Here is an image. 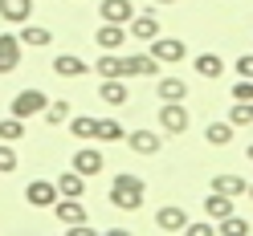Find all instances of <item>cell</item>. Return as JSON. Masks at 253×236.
<instances>
[{"mask_svg": "<svg viewBox=\"0 0 253 236\" xmlns=\"http://www.w3.org/2000/svg\"><path fill=\"white\" fill-rule=\"evenodd\" d=\"M98 98H102L106 106H123V102H131V94H126L123 77H102V90H98Z\"/></svg>", "mask_w": 253, "mask_h": 236, "instance_id": "15", "label": "cell"}, {"mask_svg": "<svg viewBox=\"0 0 253 236\" xmlns=\"http://www.w3.org/2000/svg\"><path fill=\"white\" fill-rule=\"evenodd\" d=\"M245 232H249V224L241 216H225L220 220V236H245Z\"/></svg>", "mask_w": 253, "mask_h": 236, "instance_id": "31", "label": "cell"}, {"mask_svg": "<svg viewBox=\"0 0 253 236\" xmlns=\"http://www.w3.org/2000/svg\"><path fill=\"white\" fill-rule=\"evenodd\" d=\"M192 66H196V73H200V77H209V82H216V77L225 73V61H220L216 53H200Z\"/></svg>", "mask_w": 253, "mask_h": 236, "instance_id": "21", "label": "cell"}, {"mask_svg": "<svg viewBox=\"0 0 253 236\" xmlns=\"http://www.w3.org/2000/svg\"><path fill=\"white\" fill-rule=\"evenodd\" d=\"M229 122H233V127H253V102H233Z\"/></svg>", "mask_w": 253, "mask_h": 236, "instance_id": "30", "label": "cell"}, {"mask_svg": "<svg viewBox=\"0 0 253 236\" xmlns=\"http://www.w3.org/2000/svg\"><path fill=\"white\" fill-rule=\"evenodd\" d=\"M21 159H17V151H12V143H4L0 138V171H17Z\"/></svg>", "mask_w": 253, "mask_h": 236, "instance_id": "32", "label": "cell"}, {"mask_svg": "<svg viewBox=\"0 0 253 236\" xmlns=\"http://www.w3.org/2000/svg\"><path fill=\"white\" fill-rule=\"evenodd\" d=\"M98 17H102V21H115V25H126V21L135 17V4H131V0H102V4H98Z\"/></svg>", "mask_w": 253, "mask_h": 236, "instance_id": "10", "label": "cell"}, {"mask_svg": "<svg viewBox=\"0 0 253 236\" xmlns=\"http://www.w3.org/2000/svg\"><path fill=\"white\" fill-rule=\"evenodd\" d=\"M126 37H131V33H126V25H115V21H102V29L94 33V41L102 45V53H119Z\"/></svg>", "mask_w": 253, "mask_h": 236, "instance_id": "5", "label": "cell"}, {"mask_svg": "<svg viewBox=\"0 0 253 236\" xmlns=\"http://www.w3.org/2000/svg\"><path fill=\"white\" fill-rule=\"evenodd\" d=\"M245 187L249 183L241 175H212V192H220V196H233L237 200V196H245Z\"/></svg>", "mask_w": 253, "mask_h": 236, "instance_id": "22", "label": "cell"}, {"mask_svg": "<svg viewBox=\"0 0 253 236\" xmlns=\"http://www.w3.org/2000/svg\"><path fill=\"white\" fill-rule=\"evenodd\" d=\"M233 98L237 102H253V77H241V82L233 86Z\"/></svg>", "mask_w": 253, "mask_h": 236, "instance_id": "33", "label": "cell"}, {"mask_svg": "<svg viewBox=\"0 0 253 236\" xmlns=\"http://www.w3.org/2000/svg\"><path fill=\"white\" fill-rule=\"evenodd\" d=\"M151 4H176V0H151Z\"/></svg>", "mask_w": 253, "mask_h": 236, "instance_id": "36", "label": "cell"}, {"mask_svg": "<svg viewBox=\"0 0 253 236\" xmlns=\"http://www.w3.org/2000/svg\"><path fill=\"white\" fill-rule=\"evenodd\" d=\"M155 94H160V102H184L188 98V82H180V77H160Z\"/></svg>", "mask_w": 253, "mask_h": 236, "instance_id": "17", "label": "cell"}, {"mask_svg": "<svg viewBox=\"0 0 253 236\" xmlns=\"http://www.w3.org/2000/svg\"><path fill=\"white\" fill-rule=\"evenodd\" d=\"M188 122H192V114H188L184 102H164V106H160V127H164V135H184Z\"/></svg>", "mask_w": 253, "mask_h": 236, "instance_id": "2", "label": "cell"}, {"mask_svg": "<svg viewBox=\"0 0 253 236\" xmlns=\"http://www.w3.org/2000/svg\"><path fill=\"white\" fill-rule=\"evenodd\" d=\"M94 69H98L102 77H126V66H123V57H119V53H102Z\"/></svg>", "mask_w": 253, "mask_h": 236, "instance_id": "24", "label": "cell"}, {"mask_svg": "<svg viewBox=\"0 0 253 236\" xmlns=\"http://www.w3.org/2000/svg\"><path fill=\"white\" fill-rule=\"evenodd\" d=\"M245 196H253V183H249V187H245Z\"/></svg>", "mask_w": 253, "mask_h": 236, "instance_id": "38", "label": "cell"}, {"mask_svg": "<svg viewBox=\"0 0 253 236\" xmlns=\"http://www.w3.org/2000/svg\"><path fill=\"white\" fill-rule=\"evenodd\" d=\"M53 212H57V220H61L66 228H74V224H86V203H82V200H74V196H57Z\"/></svg>", "mask_w": 253, "mask_h": 236, "instance_id": "3", "label": "cell"}, {"mask_svg": "<svg viewBox=\"0 0 253 236\" xmlns=\"http://www.w3.org/2000/svg\"><path fill=\"white\" fill-rule=\"evenodd\" d=\"M102 167H106V159H102V151H94V147H82L74 155V171L78 175H98Z\"/></svg>", "mask_w": 253, "mask_h": 236, "instance_id": "11", "label": "cell"}, {"mask_svg": "<svg viewBox=\"0 0 253 236\" xmlns=\"http://www.w3.org/2000/svg\"><path fill=\"white\" fill-rule=\"evenodd\" d=\"M151 57L160 66H171V61L184 57V41L180 37H151Z\"/></svg>", "mask_w": 253, "mask_h": 236, "instance_id": "6", "label": "cell"}, {"mask_svg": "<svg viewBox=\"0 0 253 236\" xmlns=\"http://www.w3.org/2000/svg\"><path fill=\"white\" fill-rule=\"evenodd\" d=\"M57 196H74V200H82V196H86V175H78V171H66V175H57Z\"/></svg>", "mask_w": 253, "mask_h": 236, "instance_id": "19", "label": "cell"}, {"mask_svg": "<svg viewBox=\"0 0 253 236\" xmlns=\"http://www.w3.org/2000/svg\"><path fill=\"white\" fill-rule=\"evenodd\" d=\"M212 147H229L233 143V122H209V131H204Z\"/></svg>", "mask_w": 253, "mask_h": 236, "instance_id": "25", "label": "cell"}, {"mask_svg": "<svg viewBox=\"0 0 253 236\" xmlns=\"http://www.w3.org/2000/svg\"><path fill=\"white\" fill-rule=\"evenodd\" d=\"M45 122L49 127H61V122H70V102H45Z\"/></svg>", "mask_w": 253, "mask_h": 236, "instance_id": "27", "label": "cell"}, {"mask_svg": "<svg viewBox=\"0 0 253 236\" xmlns=\"http://www.w3.org/2000/svg\"><path fill=\"white\" fill-rule=\"evenodd\" d=\"M184 232L188 236H212V224H209V220H196V224H188Z\"/></svg>", "mask_w": 253, "mask_h": 236, "instance_id": "34", "label": "cell"}, {"mask_svg": "<svg viewBox=\"0 0 253 236\" xmlns=\"http://www.w3.org/2000/svg\"><path fill=\"white\" fill-rule=\"evenodd\" d=\"M241 77H253V53H245V57H237V66H233Z\"/></svg>", "mask_w": 253, "mask_h": 236, "instance_id": "35", "label": "cell"}, {"mask_svg": "<svg viewBox=\"0 0 253 236\" xmlns=\"http://www.w3.org/2000/svg\"><path fill=\"white\" fill-rule=\"evenodd\" d=\"M17 66H21V37L0 33V73H12Z\"/></svg>", "mask_w": 253, "mask_h": 236, "instance_id": "9", "label": "cell"}, {"mask_svg": "<svg viewBox=\"0 0 253 236\" xmlns=\"http://www.w3.org/2000/svg\"><path fill=\"white\" fill-rule=\"evenodd\" d=\"M53 41L49 29H41V25H29L25 21V33H21V45H33V49H45V45Z\"/></svg>", "mask_w": 253, "mask_h": 236, "instance_id": "23", "label": "cell"}, {"mask_svg": "<svg viewBox=\"0 0 253 236\" xmlns=\"http://www.w3.org/2000/svg\"><path fill=\"white\" fill-rule=\"evenodd\" d=\"M204 216H209V220H225V216H233V196L212 192L209 200H204Z\"/></svg>", "mask_w": 253, "mask_h": 236, "instance_id": "20", "label": "cell"}, {"mask_svg": "<svg viewBox=\"0 0 253 236\" xmlns=\"http://www.w3.org/2000/svg\"><path fill=\"white\" fill-rule=\"evenodd\" d=\"M126 143H131V151H135V155H160L164 138L155 135V131H131V135H126Z\"/></svg>", "mask_w": 253, "mask_h": 236, "instance_id": "12", "label": "cell"}, {"mask_svg": "<svg viewBox=\"0 0 253 236\" xmlns=\"http://www.w3.org/2000/svg\"><path fill=\"white\" fill-rule=\"evenodd\" d=\"M25 200L33 203V208H53L57 203V183H49V179H33L25 187Z\"/></svg>", "mask_w": 253, "mask_h": 236, "instance_id": "8", "label": "cell"}, {"mask_svg": "<svg viewBox=\"0 0 253 236\" xmlns=\"http://www.w3.org/2000/svg\"><path fill=\"white\" fill-rule=\"evenodd\" d=\"M123 66H126V77H143V73L160 69V61H155L151 53H135V57H123Z\"/></svg>", "mask_w": 253, "mask_h": 236, "instance_id": "18", "label": "cell"}, {"mask_svg": "<svg viewBox=\"0 0 253 236\" xmlns=\"http://www.w3.org/2000/svg\"><path fill=\"white\" fill-rule=\"evenodd\" d=\"M126 131H123V122H115V118H98V135L94 138H102V143H119Z\"/></svg>", "mask_w": 253, "mask_h": 236, "instance_id": "28", "label": "cell"}, {"mask_svg": "<svg viewBox=\"0 0 253 236\" xmlns=\"http://www.w3.org/2000/svg\"><path fill=\"white\" fill-rule=\"evenodd\" d=\"M126 33H131L135 41H151V37H160V17H155V12H135V17L126 21Z\"/></svg>", "mask_w": 253, "mask_h": 236, "instance_id": "7", "label": "cell"}, {"mask_svg": "<svg viewBox=\"0 0 253 236\" xmlns=\"http://www.w3.org/2000/svg\"><path fill=\"white\" fill-rule=\"evenodd\" d=\"M110 203L123 208V212L143 208V179L139 175H115V183H110Z\"/></svg>", "mask_w": 253, "mask_h": 236, "instance_id": "1", "label": "cell"}, {"mask_svg": "<svg viewBox=\"0 0 253 236\" xmlns=\"http://www.w3.org/2000/svg\"><path fill=\"white\" fill-rule=\"evenodd\" d=\"M0 138H4V143H17V138H25V118H4L0 122Z\"/></svg>", "mask_w": 253, "mask_h": 236, "instance_id": "29", "label": "cell"}, {"mask_svg": "<svg viewBox=\"0 0 253 236\" xmlns=\"http://www.w3.org/2000/svg\"><path fill=\"white\" fill-rule=\"evenodd\" d=\"M155 228H160V232H184V228H188V212L176 208V203H171V208H160Z\"/></svg>", "mask_w": 253, "mask_h": 236, "instance_id": "13", "label": "cell"}, {"mask_svg": "<svg viewBox=\"0 0 253 236\" xmlns=\"http://www.w3.org/2000/svg\"><path fill=\"white\" fill-rule=\"evenodd\" d=\"M245 155H249V163H253V143H249V151H245Z\"/></svg>", "mask_w": 253, "mask_h": 236, "instance_id": "37", "label": "cell"}, {"mask_svg": "<svg viewBox=\"0 0 253 236\" xmlns=\"http://www.w3.org/2000/svg\"><path fill=\"white\" fill-rule=\"evenodd\" d=\"M86 69H90V66H86L82 57H74V53H57V57H53V73H57V77H82Z\"/></svg>", "mask_w": 253, "mask_h": 236, "instance_id": "16", "label": "cell"}, {"mask_svg": "<svg viewBox=\"0 0 253 236\" xmlns=\"http://www.w3.org/2000/svg\"><path fill=\"white\" fill-rule=\"evenodd\" d=\"M70 135L74 138H94V135H98V118H90V114L70 118Z\"/></svg>", "mask_w": 253, "mask_h": 236, "instance_id": "26", "label": "cell"}, {"mask_svg": "<svg viewBox=\"0 0 253 236\" xmlns=\"http://www.w3.org/2000/svg\"><path fill=\"white\" fill-rule=\"evenodd\" d=\"M0 17L8 25H25L33 17V0H0Z\"/></svg>", "mask_w": 253, "mask_h": 236, "instance_id": "14", "label": "cell"}, {"mask_svg": "<svg viewBox=\"0 0 253 236\" xmlns=\"http://www.w3.org/2000/svg\"><path fill=\"white\" fill-rule=\"evenodd\" d=\"M45 102H49V98H45L41 90H21L17 98H12V114H17V118H33V114L45 110Z\"/></svg>", "mask_w": 253, "mask_h": 236, "instance_id": "4", "label": "cell"}]
</instances>
